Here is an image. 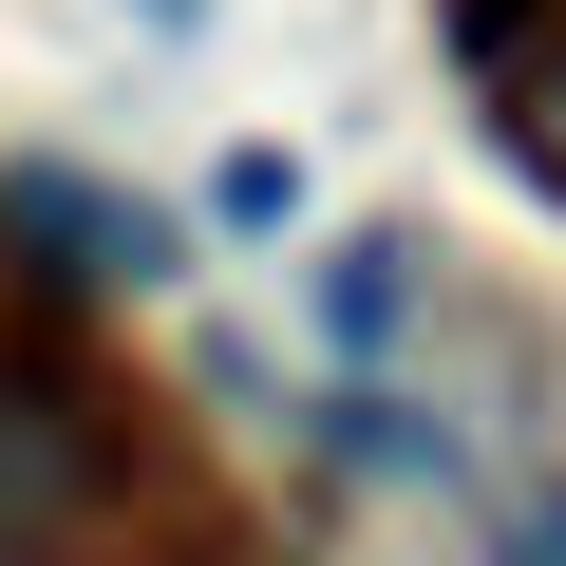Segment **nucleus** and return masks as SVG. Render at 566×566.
<instances>
[{
    "label": "nucleus",
    "mask_w": 566,
    "mask_h": 566,
    "mask_svg": "<svg viewBox=\"0 0 566 566\" xmlns=\"http://www.w3.org/2000/svg\"><path fill=\"white\" fill-rule=\"evenodd\" d=\"M0 227H20V245H57V283H151V264H170V227H151V208L57 189V170H20V189H0Z\"/></svg>",
    "instance_id": "obj_1"
},
{
    "label": "nucleus",
    "mask_w": 566,
    "mask_h": 566,
    "mask_svg": "<svg viewBox=\"0 0 566 566\" xmlns=\"http://www.w3.org/2000/svg\"><path fill=\"white\" fill-rule=\"evenodd\" d=\"M76 491H95V434H76L39 378H0V547H39Z\"/></svg>",
    "instance_id": "obj_2"
},
{
    "label": "nucleus",
    "mask_w": 566,
    "mask_h": 566,
    "mask_svg": "<svg viewBox=\"0 0 566 566\" xmlns=\"http://www.w3.org/2000/svg\"><path fill=\"white\" fill-rule=\"evenodd\" d=\"M416 303H434V245H416V227H359V245L322 264V340H340V359H378Z\"/></svg>",
    "instance_id": "obj_3"
},
{
    "label": "nucleus",
    "mask_w": 566,
    "mask_h": 566,
    "mask_svg": "<svg viewBox=\"0 0 566 566\" xmlns=\"http://www.w3.org/2000/svg\"><path fill=\"white\" fill-rule=\"evenodd\" d=\"M227 227H283V208H303V170H283V151H227V189H208Z\"/></svg>",
    "instance_id": "obj_4"
},
{
    "label": "nucleus",
    "mask_w": 566,
    "mask_h": 566,
    "mask_svg": "<svg viewBox=\"0 0 566 566\" xmlns=\"http://www.w3.org/2000/svg\"><path fill=\"white\" fill-rule=\"evenodd\" d=\"M510 114H528V170L566 189V57H528V95H510Z\"/></svg>",
    "instance_id": "obj_5"
},
{
    "label": "nucleus",
    "mask_w": 566,
    "mask_h": 566,
    "mask_svg": "<svg viewBox=\"0 0 566 566\" xmlns=\"http://www.w3.org/2000/svg\"><path fill=\"white\" fill-rule=\"evenodd\" d=\"M510 566H566V510H528V547H510Z\"/></svg>",
    "instance_id": "obj_6"
},
{
    "label": "nucleus",
    "mask_w": 566,
    "mask_h": 566,
    "mask_svg": "<svg viewBox=\"0 0 566 566\" xmlns=\"http://www.w3.org/2000/svg\"><path fill=\"white\" fill-rule=\"evenodd\" d=\"M151 20H170V39H189V20H208V0H151Z\"/></svg>",
    "instance_id": "obj_7"
},
{
    "label": "nucleus",
    "mask_w": 566,
    "mask_h": 566,
    "mask_svg": "<svg viewBox=\"0 0 566 566\" xmlns=\"http://www.w3.org/2000/svg\"><path fill=\"white\" fill-rule=\"evenodd\" d=\"M0 566H20V547H0Z\"/></svg>",
    "instance_id": "obj_8"
}]
</instances>
